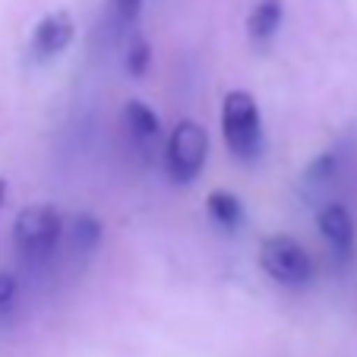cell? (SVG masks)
Masks as SVG:
<instances>
[{
  "label": "cell",
  "instance_id": "cell-1",
  "mask_svg": "<svg viewBox=\"0 0 357 357\" xmlns=\"http://www.w3.org/2000/svg\"><path fill=\"white\" fill-rule=\"evenodd\" d=\"M222 133H225V146L234 158L247 162L257 158L263 149V117H259V105L257 98L243 89L225 95L222 105Z\"/></svg>",
  "mask_w": 357,
  "mask_h": 357
},
{
  "label": "cell",
  "instance_id": "cell-2",
  "mask_svg": "<svg viewBox=\"0 0 357 357\" xmlns=\"http://www.w3.org/2000/svg\"><path fill=\"white\" fill-rule=\"evenodd\" d=\"M259 263L275 282L282 284H307L313 275L310 253L288 234H272L259 243Z\"/></svg>",
  "mask_w": 357,
  "mask_h": 357
},
{
  "label": "cell",
  "instance_id": "cell-3",
  "mask_svg": "<svg viewBox=\"0 0 357 357\" xmlns=\"http://www.w3.org/2000/svg\"><path fill=\"white\" fill-rule=\"evenodd\" d=\"M209 155V136L196 121H181L168 139V171L177 183H190L199 177Z\"/></svg>",
  "mask_w": 357,
  "mask_h": 357
},
{
  "label": "cell",
  "instance_id": "cell-4",
  "mask_svg": "<svg viewBox=\"0 0 357 357\" xmlns=\"http://www.w3.org/2000/svg\"><path fill=\"white\" fill-rule=\"evenodd\" d=\"M61 237V215L54 206H29L13 222V243L22 253H45Z\"/></svg>",
  "mask_w": 357,
  "mask_h": 357
},
{
  "label": "cell",
  "instance_id": "cell-5",
  "mask_svg": "<svg viewBox=\"0 0 357 357\" xmlns=\"http://www.w3.org/2000/svg\"><path fill=\"white\" fill-rule=\"evenodd\" d=\"M70 41H73V20L67 10H54V13L41 16L32 35V47L38 57H57L61 51H67Z\"/></svg>",
  "mask_w": 357,
  "mask_h": 357
},
{
  "label": "cell",
  "instance_id": "cell-6",
  "mask_svg": "<svg viewBox=\"0 0 357 357\" xmlns=\"http://www.w3.org/2000/svg\"><path fill=\"white\" fill-rule=\"evenodd\" d=\"M319 231H323L326 241L335 250H342V253H348V250L354 247V218H351V212L344 209V206H338V202H332V206H326V209L319 212Z\"/></svg>",
  "mask_w": 357,
  "mask_h": 357
},
{
  "label": "cell",
  "instance_id": "cell-7",
  "mask_svg": "<svg viewBox=\"0 0 357 357\" xmlns=\"http://www.w3.org/2000/svg\"><path fill=\"white\" fill-rule=\"evenodd\" d=\"M282 26V0H253L247 16V32L250 38L269 41Z\"/></svg>",
  "mask_w": 357,
  "mask_h": 357
},
{
  "label": "cell",
  "instance_id": "cell-8",
  "mask_svg": "<svg viewBox=\"0 0 357 357\" xmlns=\"http://www.w3.org/2000/svg\"><path fill=\"white\" fill-rule=\"evenodd\" d=\"M206 209H209L212 222L218 225V228L225 231H237L243 222V206L241 199H237L234 193H228V190H212L209 199H206Z\"/></svg>",
  "mask_w": 357,
  "mask_h": 357
},
{
  "label": "cell",
  "instance_id": "cell-9",
  "mask_svg": "<svg viewBox=\"0 0 357 357\" xmlns=\"http://www.w3.org/2000/svg\"><path fill=\"white\" fill-rule=\"evenodd\" d=\"M123 121H127L130 133H133L136 139H155L158 130H162L158 114L149 108V105H142V101H130L127 108H123Z\"/></svg>",
  "mask_w": 357,
  "mask_h": 357
},
{
  "label": "cell",
  "instance_id": "cell-10",
  "mask_svg": "<svg viewBox=\"0 0 357 357\" xmlns=\"http://www.w3.org/2000/svg\"><path fill=\"white\" fill-rule=\"evenodd\" d=\"M73 241L79 250H95L101 241V222L95 215H89V212H82L73 222Z\"/></svg>",
  "mask_w": 357,
  "mask_h": 357
},
{
  "label": "cell",
  "instance_id": "cell-11",
  "mask_svg": "<svg viewBox=\"0 0 357 357\" xmlns=\"http://www.w3.org/2000/svg\"><path fill=\"white\" fill-rule=\"evenodd\" d=\"M149 61H152V47H149L146 38L136 35V38L130 41V51H127V73L139 79V76L149 70Z\"/></svg>",
  "mask_w": 357,
  "mask_h": 357
},
{
  "label": "cell",
  "instance_id": "cell-12",
  "mask_svg": "<svg viewBox=\"0 0 357 357\" xmlns=\"http://www.w3.org/2000/svg\"><path fill=\"white\" fill-rule=\"evenodd\" d=\"M142 3H146V0H108V13L114 16L121 26H133L142 13Z\"/></svg>",
  "mask_w": 357,
  "mask_h": 357
},
{
  "label": "cell",
  "instance_id": "cell-13",
  "mask_svg": "<svg viewBox=\"0 0 357 357\" xmlns=\"http://www.w3.org/2000/svg\"><path fill=\"white\" fill-rule=\"evenodd\" d=\"M13 303H16V278L0 272V319L13 310Z\"/></svg>",
  "mask_w": 357,
  "mask_h": 357
},
{
  "label": "cell",
  "instance_id": "cell-14",
  "mask_svg": "<svg viewBox=\"0 0 357 357\" xmlns=\"http://www.w3.org/2000/svg\"><path fill=\"white\" fill-rule=\"evenodd\" d=\"M3 196H7V181L0 177V202H3Z\"/></svg>",
  "mask_w": 357,
  "mask_h": 357
}]
</instances>
